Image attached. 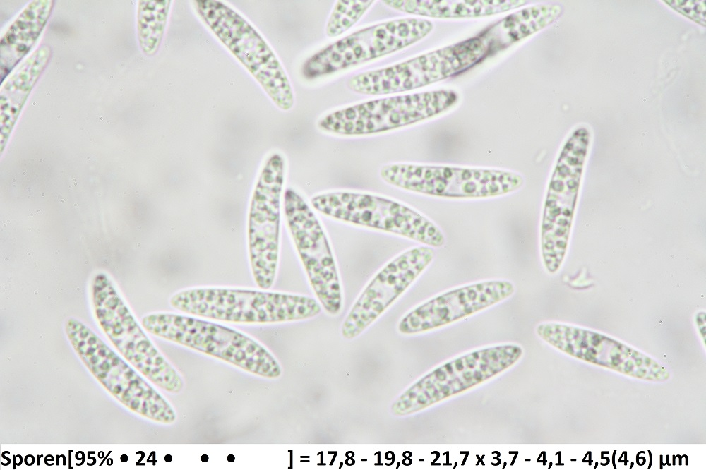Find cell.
<instances>
[{
	"label": "cell",
	"mask_w": 706,
	"mask_h": 470,
	"mask_svg": "<svg viewBox=\"0 0 706 470\" xmlns=\"http://www.w3.org/2000/svg\"><path fill=\"white\" fill-rule=\"evenodd\" d=\"M51 56V49L41 46L19 66L1 90V109L14 113L23 104ZM1 113V114H2Z\"/></svg>",
	"instance_id": "cell-19"
},
{
	"label": "cell",
	"mask_w": 706,
	"mask_h": 470,
	"mask_svg": "<svg viewBox=\"0 0 706 470\" xmlns=\"http://www.w3.org/2000/svg\"><path fill=\"white\" fill-rule=\"evenodd\" d=\"M457 100V94L448 90L381 98L330 113L318 127L342 135L382 133L436 116Z\"/></svg>",
	"instance_id": "cell-6"
},
{
	"label": "cell",
	"mask_w": 706,
	"mask_h": 470,
	"mask_svg": "<svg viewBox=\"0 0 706 470\" xmlns=\"http://www.w3.org/2000/svg\"><path fill=\"white\" fill-rule=\"evenodd\" d=\"M386 183L410 191L446 198H487L520 188L513 172L446 166L391 164L381 169Z\"/></svg>",
	"instance_id": "cell-8"
},
{
	"label": "cell",
	"mask_w": 706,
	"mask_h": 470,
	"mask_svg": "<svg viewBox=\"0 0 706 470\" xmlns=\"http://www.w3.org/2000/svg\"><path fill=\"white\" fill-rule=\"evenodd\" d=\"M150 332L221 358L249 372L277 377L280 368L270 354L247 336L224 326L191 317L157 313L143 318Z\"/></svg>",
	"instance_id": "cell-2"
},
{
	"label": "cell",
	"mask_w": 706,
	"mask_h": 470,
	"mask_svg": "<svg viewBox=\"0 0 706 470\" xmlns=\"http://www.w3.org/2000/svg\"><path fill=\"white\" fill-rule=\"evenodd\" d=\"M170 304L184 313L236 323L301 320L321 311L310 297L244 289H186L174 294Z\"/></svg>",
	"instance_id": "cell-1"
},
{
	"label": "cell",
	"mask_w": 706,
	"mask_h": 470,
	"mask_svg": "<svg viewBox=\"0 0 706 470\" xmlns=\"http://www.w3.org/2000/svg\"><path fill=\"white\" fill-rule=\"evenodd\" d=\"M322 214L357 225L379 229L441 247L445 238L440 229L418 212L396 201L374 195L333 192L311 199Z\"/></svg>",
	"instance_id": "cell-7"
},
{
	"label": "cell",
	"mask_w": 706,
	"mask_h": 470,
	"mask_svg": "<svg viewBox=\"0 0 706 470\" xmlns=\"http://www.w3.org/2000/svg\"><path fill=\"white\" fill-rule=\"evenodd\" d=\"M283 177L284 160L280 155H273L261 174L251 204L250 261L254 280L263 289L270 288L277 272Z\"/></svg>",
	"instance_id": "cell-12"
},
{
	"label": "cell",
	"mask_w": 706,
	"mask_h": 470,
	"mask_svg": "<svg viewBox=\"0 0 706 470\" xmlns=\"http://www.w3.org/2000/svg\"><path fill=\"white\" fill-rule=\"evenodd\" d=\"M589 143L586 128L575 131L560 153L549 182L541 226V251L544 265L551 274L560 267L567 249Z\"/></svg>",
	"instance_id": "cell-3"
},
{
	"label": "cell",
	"mask_w": 706,
	"mask_h": 470,
	"mask_svg": "<svg viewBox=\"0 0 706 470\" xmlns=\"http://www.w3.org/2000/svg\"><path fill=\"white\" fill-rule=\"evenodd\" d=\"M289 231L311 285L323 307L336 314L342 293L335 262L319 221L303 198L288 188L284 195Z\"/></svg>",
	"instance_id": "cell-13"
},
{
	"label": "cell",
	"mask_w": 706,
	"mask_h": 470,
	"mask_svg": "<svg viewBox=\"0 0 706 470\" xmlns=\"http://www.w3.org/2000/svg\"><path fill=\"white\" fill-rule=\"evenodd\" d=\"M372 0L338 1L326 26L328 37H337L354 25L372 5Z\"/></svg>",
	"instance_id": "cell-21"
},
{
	"label": "cell",
	"mask_w": 706,
	"mask_h": 470,
	"mask_svg": "<svg viewBox=\"0 0 706 470\" xmlns=\"http://www.w3.org/2000/svg\"><path fill=\"white\" fill-rule=\"evenodd\" d=\"M558 4H540L525 8L508 15L481 32L488 54L505 49L510 44L542 30L561 14Z\"/></svg>",
	"instance_id": "cell-17"
},
{
	"label": "cell",
	"mask_w": 706,
	"mask_h": 470,
	"mask_svg": "<svg viewBox=\"0 0 706 470\" xmlns=\"http://www.w3.org/2000/svg\"><path fill=\"white\" fill-rule=\"evenodd\" d=\"M54 1L37 0L29 4L1 40V82L28 53L43 30Z\"/></svg>",
	"instance_id": "cell-16"
},
{
	"label": "cell",
	"mask_w": 706,
	"mask_h": 470,
	"mask_svg": "<svg viewBox=\"0 0 706 470\" xmlns=\"http://www.w3.org/2000/svg\"><path fill=\"white\" fill-rule=\"evenodd\" d=\"M203 21L247 68L282 109L294 103L289 81L280 63L261 36L239 14L213 0L195 1Z\"/></svg>",
	"instance_id": "cell-4"
},
{
	"label": "cell",
	"mask_w": 706,
	"mask_h": 470,
	"mask_svg": "<svg viewBox=\"0 0 706 470\" xmlns=\"http://www.w3.org/2000/svg\"><path fill=\"white\" fill-rule=\"evenodd\" d=\"M522 349L513 344L479 349L445 363L426 375L393 406L397 414L412 413L469 388L517 362Z\"/></svg>",
	"instance_id": "cell-9"
},
{
	"label": "cell",
	"mask_w": 706,
	"mask_h": 470,
	"mask_svg": "<svg viewBox=\"0 0 706 470\" xmlns=\"http://www.w3.org/2000/svg\"><path fill=\"white\" fill-rule=\"evenodd\" d=\"M92 297L98 318L119 350L160 387L178 392L182 380L134 321L109 279L97 275Z\"/></svg>",
	"instance_id": "cell-11"
},
{
	"label": "cell",
	"mask_w": 706,
	"mask_h": 470,
	"mask_svg": "<svg viewBox=\"0 0 706 470\" xmlns=\"http://www.w3.org/2000/svg\"><path fill=\"white\" fill-rule=\"evenodd\" d=\"M429 246L413 248L390 263L368 284L354 303L342 327L346 338L360 334L399 297L432 261Z\"/></svg>",
	"instance_id": "cell-14"
},
{
	"label": "cell",
	"mask_w": 706,
	"mask_h": 470,
	"mask_svg": "<svg viewBox=\"0 0 706 470\" xmlns=\"http://www.w3.org/2000/svg\"><path fill=\"white\" fill-rule=\"evenodd\" d=\"M515 291L513 283L505 279L482 281L446 291L407 314L399 330L413 334L448 325L508 299Z\"/></svg>",
	"instance_id": "cell-15"
},
{
	"label": "cell",
	"mask_w": 706,
	"mask_h": 470,
	"mask_svg": "<svg viewBox=\"0 0 706 470\" xmlns=\"http://www.w3.org/2000/svg\"><path fill=\"white\" fill-rule=\"evenodd\" d=\"M170 4L169 0H143L138 2V42L143 52L148 56L154 55L160 47Z\"/></svg>",
	"instance_id": "cell-20"
},
{
	"label": "cell",
	"mask_w": 706,
	"mask_h": 470,
	"mask_svg": "<svg viewBox=\"0 0 706 470\" xmlns=\"http://www.w3.org/2000/svg\"><path fill=\"white\" fill-rule=\"evenodd\" d=\"M486 55L485 44L477 36L389 67L356 75L347 85L352 90L365 95L409 91L467 69Z\"/></svg>",
	"instance_id": "cell-5"
},
{
	"label": "cell",
	"mask_w": 706,
	"mask_h": 470,
	"mask_svg": "<svg viewBox=\"0 0 706 470\" xmlns=\"http://www.w3.org/2000/svg\"><path fill=\"white\" fill-rule=\"evenodd\" d=\"M397 10L431 18H473L508 11L525 5L524 0L433 1L390 0L383 1Z\"/></svg>",
	"instance_id": "cell-18"
},
{
	"label": "cell",
	"mask_w": 706,
	"mask_h": 470,
	"mask_svg": "<svg viewBox=\"0 0 706 470\" xmlns=\"http://www.w3.org/2000/svg\"><path fill=\"white\" fill-rule=\"evenodd\" d=\"M432 28L427 20L409 18L363 28L313 55L304 64L303 73L314 78L379 58L419 41Z\"/></svg>",
	"instance_id": "cell-10"
},
{
	"label": "cell",
	"mask_w": 706,
	"mask_h": 470,
	"mask_svg": "<svg viewBox=\"0 0 706 470\" xmlns=\"http://www.w3.org/2000/svg\"><path fill=\"white\" fill-rule=\"evenodd\" d=\"M669 6L701 26H705V1H664Z\"/></svg>",
	"instance_id": "cell-22"
}]
</instances>
